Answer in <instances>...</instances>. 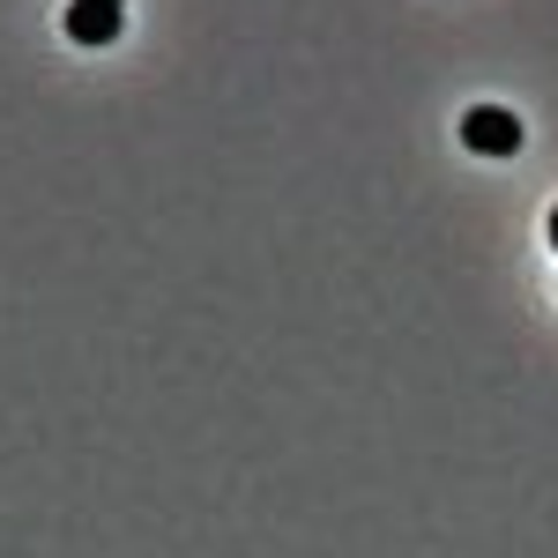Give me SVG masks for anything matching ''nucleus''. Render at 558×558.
Segmentation results:
<instances>
[{
	"label": "nucleus",
	"mask_w": 558,
	"mask_h": 558,
	"mask_svg": "<svg viewBox=\"0 0 558 558\" xmlns=\"http://www.w3.org/2000/svg\"><path fill=\"white\" fill-rule=\"evenodd\" d=\"M97 8H120V15H128V0H97Z\"/></svg>",
	"instance_id": "20e7f679"
},
{
	"label": "nucleus",
	"mask_w": 558,
	"mask_h": 558,
	"mask_svg": "<svg viewBox=\"0 0 558 558\" xmlns=\"http://www.w3.org/2000/svg\"><path fill=\"white\" fill-rule=\"evenodd\" d=\"M68 38H75V45H112V38H120V8L68 0Z\"/></svg>",
	"instance_id": "f03ea898"
},
{
	"label": "nucleus",
	"mask_w": 558,
	"mask_h": 558,
	"mask_svg": "<svg viewBox=\"0 0 558 558\" xmlns=\"http://www.w3.org/2000/svg\"><path fill=\"white\" fill-rule=\"evenodd\" d=\"M462 142H470L476 157H514L521 149V120L507 112V105H476V112H462Z\"/></svg>",
	"instance_id": "f257e3e1"
},
{
	"label": "nucleus",
	"mask_w": 558,
	"mask_h": 558,
	"mask_svg": "<svg viewBox=\"0 0 558 558\" xmlns=\"http://www.w3.org/2000/svg\"><path fill=\"white\" fill-rule=\"evenodd\" d=\"M544 231H551V246H558V202H551V223H544Z\"/></svg>",
	"instance_id": "7ed1b4c3"
}]
</instances>
